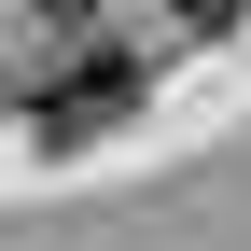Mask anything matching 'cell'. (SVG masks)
<instances>
[{"label": "cell", "mask_w": 251, "mask_h": 251, "mask_svg": "<svg viewBox=\"0 0 251 251\" xmlns=\"http://www.w3.org/2000/svg\"><path fill=\"white\" fill-rule=\"evenodd\" d=\"M126 112H140V70L98 56V70H70V84H42V98H28V140H42V153H84V140H112Z\"/></svg>", "instance_id": "1"}, {"label": "cell", "mask_w": 251, "mask_h": 251, "mask_svg": "<svg viewBox=\"0 0 251 251\" xmlns=\"http://www.w3.org/2000/svg\"><path fill=\"white\" fill-rule=\"evenodd\" d=\"M168 14H181V28H237V0H168Z\"/></svg>", "instance_id": "2"}]
</instances>
